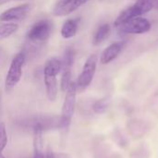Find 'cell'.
Wrapping results in <instances>:
<instances>
[{
    "mask_svg": "<svg viewBox=\"0 0 158 158\" xmlns=\"http://www.w3.org/2000/svg\"><path fill=\"white\" fill-rule=\"evenodd\" d=\"M62 71V62L58 58L53 57L46 61L44 69V81L45 84L46 95L49 101L54 102L57 97V75Z\"/></svg>",
    "mask_w": 158,
    "mask_h": 158,
    "instance_id": "6da1fadb",
    "label": "cell"
},
{
    "mask_svg": "<svg viewBox=\"0 0 158 158\" xmlns=\"http://www.w3.org/2000/svg\"><path fill=\"white\" fill-rule=\"evenodd\" d=\"M158 6V0H137L133 5L123 10L114 22L115 28L134 18L142 17Z\"/></svg>",
    "mask_w": 158,
    "mask_h": 158,
    "instance_id": "7a4b0ae2",
    "label": "cell"
},
{
    "mask_svg": "<svg viewBox=\"0 0 158 158\" xmlns=\"http://www.w3.org/2000/svg\"><path fill=\"white\" fill-rule=\"evenodd\" d=\"M25 60L26 56L24 52H19L13 57L5 80V89L6 92L12 91L19 82L22 77Z\"/></svg>",
    "mask_w": 158,
    "mask_h": 158,
    "instance_id": "3957f363",
    "label": "cell"
},
{
    "mask_svg": "<svg viewBox=\"0 0 158 158\" xmlns=\"http://www.w3.org/2000/svg\"><path fill=\"white\" fill-rule=\"evenodd\" d=\"M77 85L76 82L71 81L68 90L66 91V95L64 99V103L62 106V111L60 116L61 128L68 129L70 125L72 117L75 111L76 106V97H77Z\"/></svg>",
    "mask_w": 158,
    "mask_h": 158,
    "instance_id": "277c9868",
    "label": "cell"
},
{
    "mask_svg": "<svg viewBox=\"0 0 158 158\" xmlns=\"http://www.w3.org/2000/svg\"><path fill=\"white\" fill-rule=\"evenodd\" d=\"M53 23L49 19H40L36 21L29 30L27 37L32 44H43L51 35Z\"/></svg>",
    "mask_w": 158,
    "mask_h": 158,
    "instance_id": "5b68a950",
    "label": "cell"
},
{
    "mask_svg": "<svg viewBox=\"0 0 158 158\" xmlns=\"http://www.w3.org/2000/svg\"><path fill=\"white\" fill-rule=\"evenodd\" d=\"M98 57L96 55H91L85 61L82 70L78 77L76 85L78 92H83L92 83L94 74L96 72Z\"/></svg>",
    "mask_w": 158,
    "mask_h": 158,
    "instance_id": "8992f818",
    "label": "cell"
},
{
    "mask_svg": "<svg viewBox=\"0 0 158 158\" xmlns=\"http://www.w3.org/2000/svg\"><path fill=\"white\" fill-rule=\"evenodd\" d=\"M151 27V22L147 19L138 17L124 22L116 29H118L119 32L125 34H143L149 31Z\"/></svg>",
    "mask_w": 158,
    "mask_h": 158,
    "instance_id": "52a82bcc",
    "label": "cell"
},
{
    "mask_svg": "<svg viewBox=\"0 0 158 158\" xmlns=\"http://www.w3.org/2000/svg\"><path fill=\"white\" fill-rule=\"evenodd\" d=\"M90 0H59L53 8V14L56 17L68 16Z\"/></svg>",
    "mask_w": 158,
    "mask_h": 158,
    "instance_id": "ba28073f",
    "label": "cell"
},
{
    "mask_svg": "<svg viewBox=\"0 0 158 158\" xmlns=\"http://www.w3.org/2000/svg\"><path fill=\"white\" fill-rule=\"evenodd\" d=\"M30 10H31V5L28 3L10 7L0 14V21L10 22V21L21 20L27 17Z\"/></svg>",
    "mask_w": 158,
    "mask_h": 158,
    "instance_id": "9c48e42d",
    "label": "cell"
},
{
    "mask_svg": "<svg viewBox=\"0 0 158 158\" xmlns=\"http://www.w3.org/2000/svg\"><path fill=\"white\" fill-rule=\"evenodd\" d=\"M123 46H124V42H121V41L115 42L111 44L110 45H108L101 54L100 62L103 65H106L112 62L113 60H115L118 56V55L121 53Z\"/></svg>",
    "mask_w": 158,
    "mask_h": 158,
    "instance_id": "30bf717a",
    "label": "cell"
},
{
    "mask_svg": "<svg viewBox=\"0 0 158 158\" xmlns=\"http://www.w3.org/2000/svg\"><path fill=\"white\" fill-rule=\"evenodd\" d=\"M80 19H69L66 20L61 28V35L64 39H70L74 37L78 31Z\"/></svg>",
    "mask_w": 158,
    "mask_h": 158,
    "instance_id": "8fae6325",
    "label": "cell"
},
{
    "mask_svg": "<svg viewBox=\"0 0 158 158\" xmlns=\"http://www.w3.org/2000/svg\"><path fill=\"white\" fill-rule=\"evenodd\" d=\"M111 28L108 23L102 24L94 32V35L93 37V44L94 45H99L103 42H105L108 36L110 35Z\"/></svg>",
    "mask_w": 158,
    "mask_h": 158,
    "instance_id": "7c38bea8",
    "label": "cell"
},
{
    "mask_svg": "<svg viewBox=\"0 0 158 158\" xmlns=\"http://www.w3.org/2000/svg\"><path fill=\"white\" fill-rule=\"evenodd\" d=\"M33 132H34L33 158H46V156L44 154V149H43V143H44V142H43V131H33Z\"/></svg>",
    "mask_w": 158,
    "mask_h": 158,
    "instance_id": "4fadbf2b",
    "label": "cell"
},
{
    "mask_svg": "<svg viewBox=\"0 0 158 158\" xmlns=\"http://www.w3.org/2000/svg\"><path fill=\"white\" fill-rule=\"evenodd\" d=\"M75 61V50L71 47H69L63 56L62 62V69H72L73 64Z\"/></svg>",
    "mask_w": 158,
    "mask_h": 158,
    "instance_id": "5bb4252c",
    "label": "cell"
},
{
    "mask_svg": "<svg viewBox=\"0 0 158 158\" xmlns=\"http://www.w3.org/2000/svg\"><path fill=\"white\" fill-rule=\"evenodd\" d=\"M19 26L16 23H0V40L6 39L9 36H11L17 30Z\"/></svg>",
    "mask_w": 158,
    "mask_h": 158,
    "instance_id": "9a60e30c",
    "label": "cell"
},
{
    "mask_svg": "<svg viewBox=\"0 0 158 158\" xmlns=\"http://www.w3.org/2000/svg\"><path fill=\"white\" fill-rule=\"evenodd\" d=\"M71 69H62V77H61V90L66 92L71 83Z\"/></svg>",
    "mask_w": 158,
    "mask_h": 158,
    "instance_id": "2e32d148",
    "label": "cell"
},
{
    "mask_svg": "<svg viewBox=\"0 0 158 158\" xmlns=\"http://www.w3.org/2000/svg\"><path fill=\"white\" fill-rule=\"evenodd\" d=\"M7 145V132L6 124L0 122V153H3L5 148Z\"/></svg>",
    "mask_w": 158,
    "mask_h": 158,
    "instance_id": "e0dca14e",
    "label": "cell"
},
{
    "mask_svg": "<svg viewBox=\"0 0 158 158\" xmlns=\"http://www.w3.org/2000/svg\"><path fill=\"white\" fill-rule=\"evenodd\" d=\"M106 109V103L105 102V100H99L94 106V110L96 113H103Z\"/></svg>",
    "mask_w": 158,
    "mask_h": 158,
    "instance_id": "ac0fdd59",
    "label": "cell"
},
{
    "mask_svg": "<svg viewBox=\"0 0 158 158\" xmlns=\"http://www.w3.org/2000/svg\"><path fill=\"white\" fill-rule=\"evenodd\" d=\"M18 1H26V0H0V6L6 4V3H10V2H18Z\"/></svg>",
    "mask_w": 158,
    "mask_h": 158,
    "instance_id": "d6986e66",
    "label": "cell"
},
{
    "mask_svg": "<svg viewBox=\"0 0 158 158\" xmlns=\"http://www.w3.org/2000/svg\"><path fill=\"white\" fill-rule=\"evenodd\" d=\"M46 158H56V156H55V155L51 151H49L47 153V155H46Z\"/></svg>",
    "mask_w": 158,
    "mask_h": 158,
    "instance_id": "ffe728a7",
    "label": "cell"
},
{
    "mask_svg": "<svg viewBox=\"0 0 158 158\" xmlns=\"http://www.w3.org/2000/svg\"><path fill=\"white\" fill-rule=\"evenodd\" d=\"M0 158H6L5 157V156L3 155V153H0Z\"/></svg>",
    "mask_w": 158,
    "mask_h": 158,
    "instance_id": "44dd1931",
    "label": "cell"
}]
</instances>
